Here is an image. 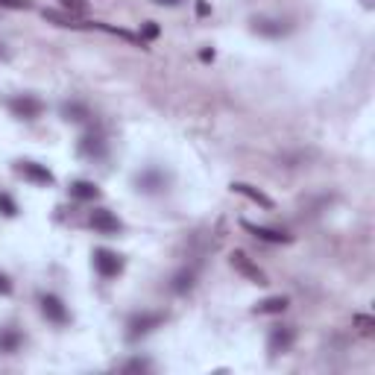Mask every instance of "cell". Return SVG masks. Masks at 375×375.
<instances>
[{
    "mask_svg": "<svg viewBox=\"0 0 375 375\" xmlns=\"http://www.w3.org/2000/svg\"><path fill=\"white\" fill-rule=\"evenodd\" d=\"M79 156H88V159H103L106 156V144L100 135H86L79 138Z\"/></svg>",
    "mask_w": 375,
    "mask_h": 375,
    "instance_id": "cell-13",
    "label": "cell"
},
{
    "mask_svg": "<svg viewBox=\"0 0 375 375\" xmlns=\"http://www.w3.org/2000/svg\"><path fill=\"white\" fill-rule=\"evenodd\" d=\"M71 197L82 200V202L100 200V188H97L94 182H88V179H77V182H71Z\"/></svg>",
    "mask_w": 375,
    "mask_h": 375,
    "instance_id": "cell-14",
    "label": "cell"
},
{
    "mask_svg": "<svg viewBox=\"0 0 375 375\" xmlns=\"http://www.w3.org/2000/svg\"><path fill=\"white\" fill-rule=\"evenodd\" d=\"M229 264L244 276V279L253 282V285H261V287H264V285H270V282H267V273H264L246 253H241V249H234V253L229 255Z\"/></svg>",
    "mask_w": 375,
    "mask_h": 375,
    "instance_id": "cell-1",
    "label": "cell"
},
{
    "mask_svg": "<svg viewBox=\"0 0 375 375\" xmlns=\"http://www.w3.org/2000/svg\"><path fill=\"white\" fill-rule=\"evenodd\" d=\"M253 33L267 35V38H282L287 33V26H285V21H276V18H255L253 21Z\"/></svg>",
    "mask_w": 375,
    "mask_h": 375,
    "instance_id": "cell-11",
    "label": "cell"
},
{
    "mask_svg": "<svg viewBox=\"0 0 375 375\" xmlns=\"http://www.w3.org/2000/svg\"><path fill=\"white\" fill-rule=\"evenodd\" d=\"M147 369H150V360H144V358H135L123 367V372H147Z\"/></svg>",
    "mask_w": 375,
    "mask_h": 375,
    "instance_id": "cell-24",
    "label": "cell"
},
{
    "mask_svg": "<svg viewBox=\"0 0 375 375\" xmlns=\"http://www.w3.org/2000/svg\"><path fill=\"white\" fill-rule=\"evenodd\" d=\"M164 323V314H152V311H144V314H135V317H129V340H138V337H144V335H150L152 328H159Z\"/></svg>",
    "mask_w": 375,
    "mask_h": 375,
    "instance_id": "cell-5",
    "label": "cell"
},
{
    "mask_svg": "<svg viewBox=\"0 0 375 375\" xmlns=\"http://www.w3.org/2000/svg\"><path fill=\"white\" fill-rule=\"evenodd\" d=\"M355 323H358V328H360V335H372V328H375V323H372V317H367V314H358L355 317Z\"/></svg>",
    "mask_w": 375,
    "mask_h": 375,
    "instance_id": "cell-23",
    "label": "cell"
},
{
    "mask_svg": "<svg viewBox=\"0 0 375 375\" xmlns=\"http://www.w3.org/2000/svg\"><path fill=\"white\" fill-rule=\"evenodd\" d=\"M94 270L103 276V279H115V276L123 273V258L118 253H112V249H94Z\"/></svg>",
    "mask_w": 375,
    "mask_h": 375,
    "instance_id": "cell-3",
    "label": "cell"
},
{
    "mask_svg": "<svg viewBox=\"0 0 375 375\" xmlns=\"http://www.w3.org/2000/svg\"><path fill=\"white\" fill-rule=\"evenodd\" d=\"M0 212H3L6 217H15L18 214V205H15V200H12L9 193H0Z\"/></svg>",
    "mask_w": 375,
    "mask_h": 375,
    "instance_id": "cell-22",
    "label": "cell"
},
{
    "mask_svg": "<svg viewBox=\"0 0 375 375\" xmlns=\"http://www.w3.org/2000/svg\"><path fill=\"white\" fill-rule=\"evenodd\" d=\"M59 6L67 12V15H74V18L77 15H88V9H91L88 0H59Z\"/></svg>",
    "mask_w": 375,
    "mask_h": 375,
    "instance_id": "cell-21",
    "label": "cell"
},
{
    "mask_svg": "<svg viewBox=\"0 0 375 375\" xmlns=\"http://www.w3.org/2000/svg\"><path fill=\"white\" fill-rule=\"evenodd\" d=\"M138 35H141L144 41H152V38H159V24H156V21H147V24H144V30L138 33Z\"/></svg>",
    "mask_w": 375,
    "mask_h": 375,
    "instance_id": "cell-25",
    "label": "cell"
},
{
    "mask_svg": "<svg viewBox=\"0 0 375 375\" xmlns=\"http://www.w3.org/2000/svg\"><path fill=\"white\" fill-rule=\"evenodd\" d=\"M62 118H65L67 123H86V120L91 118V112H88L86 103L67 100V103H62Z\"/></svg>",
    "mask_w": 375,
    "mask_h": 375,
    "instance_id": "cell-15",
    "label": "cell"
},
{
    "mask_svg": "<svg viewBox=\"0 0 375 375\" xmlns=\"http://www.w3.org/2000/svg\"><path fill=\"white\" fill-rule=\"evenodd\" d=\"M244 229L249 234H255L258 241H267V244H290L294 238H290L287 232L282 229H270V226H258V223H249V220H244Z\"/></svg>",
    "mask_w": 375,
    "mask_h": 375,
    "instance_id": "cell-9",
    "label": "cell"
},
{
    "mask_svg": "<svg viewBox=\"0 0 375 375\" xmlns=\"http://www.w3.org/2000/svg\"><path fill=\"white\" fill-rule=\"evenodd\" d=\"M0 6H6V9H33V0H0Z\"/></svg>",
    "mask_w": 375,
    "mask_h": 375,
    "instance_id": "cell-26",
    "label": "cell"
},
{
    "mask_svg": "<svg viewBox=\"0 0 375 375\" xmlns=\"http://www.w3.org/2000/svg\"><path fill=\"white\" fill-rule=\"evenodd\" d=\"M294 340H296V335H294V328L290 326H276L273 331H270V340H267V349L273 352V355H279V352H287L290 346H294Z\"/></svg>",
    "mask_w": 375,
    "mask_h": 375,
    "instance_id": "cell-10",
    "label": "cell"
},
{
    "mask_svg": "<svg viewBox=\"0 0 375 375\" xmlns=\"http://www.w3.org/2000/svg\"><path fill=\"white\" fill-rule=\"evenodd\" d=\"M38 305H41V314H45V319H50V323H56V326H67V319H71V314H67L65 302H62L59 296H53V294H41V296H38Z\"/></svg>",
    "mask_w": 375,
    "mask_h": 375,
    "instance_id": "cell-6",
    "label": "cell"
},
{
    "mask_svg": "<svg viewBox=\"0 0 375 375\" xmlns=\"http://www.w3.org/2000/svg\"><path fill=\"white\" fill-rule=\"evenodd\" d=\"M41 15H45V21L56 24V26H74V30H79V26H88V24H77L74 15H62V12H53V9H45Z\"/></svg>",
    "mask_w": 375,
    "mask_h": 375,
    "instance_id": "cell-20",
    "label": "cell"
},
{
    "mask_svg": "<svg viewBox=\"0 0 375 375\" xmlns=\"http://www.w3.org/2000/svg\"><path fill=\"white\" fill-rule=\"evenodd\" d=\"M232 191L241 193V197H246V200H253V202L261 205V208H273V200L267 197V193L258 191V188H253V185H246V182H232Z\"/></svg>",
    "mask_w": 375,
    "mask_h": 375,
    "instance_id": "cell-12",
    "label": "cell"
},
{
    "mask_svg": "<svg viewBox=\"0 0 375 375\" xmlns=\"http://www.w3.org/2000/svg\"><path fill=\"white\" fill-rule=\"evenodd\" d=\"M200 59H202V62H212V59H214V50H202Z\"/></svg>",
    "mask_w": 375,
    "mask_h": 375,
    "instance_id": "cell-29",
    "label": "cell"
},
{
    "mask_svg": "<svg viewBox=\"0 0 375 375\" xmlns=\"http://www.w3.org/2000/svg\"><path fill=\"white\" fill-rule=\"evenodd\" d=\"M193 282H197V273H193V270H179L176 276H173V290H176V294H188V290L193 287Z\"/></svg>",
    "mask_w": 375,
    "mask_h": 375,
    "instance_id": "cell-19",
    "label": "cell"
},
{
    "mask_svg": "<svg viewBox=\"0 0 375 375\" xmlns=\"http://www.w3.org/2000/svg\"><path fill=\"white\" fill-rule=\"evenodd\" d=\"M156 3H159V6H176L179 0H156Z\"/></svg>",
    "mask_w": 375,
    "mask_h": 375,
    "instance_id": "cell-30",
    "label": "cell"
},
{
    "mask_svg": "<svg viewBox=\"0 0 375 375\" xmlns=\"http://www.w3.org/2000/svg\"><path fill=\"white\" fill-rule=\"evenodd\" d=\"M21 343H24V335L18 328H0V352H3V355L18 352Z\"/></svg>",
    "mask_w": 375,
    "mask_h": 375,
    "instance_id": "cell-16",
    "label": "cell"
},
{
    "mask_svg": "<svg viewBox=\"0 0 375 375\" xmlns=\"http://www.w3.org/2000/svg\"><path fill=\"white\" fill-rule=\"evenodd\" d=\"M88 26H94V30H103V33H109V35H118V38L129 41V45H138V47H144V45H147V41H144L141 35H135V33H129V30H120V26H112V24H100V21H94V24H88Z\"/></svg>",
    "mask_w": 375,
    "mask_h": 375,
    "instance_id": "cell-17",
    "label": "cell"
},
{
    "mask_svg": "<svg viewBox=\"0 0 375 375\" xmlns=\"http://www.w3.org/2000/svg\"><path fill=\"white\" fill-rule=\"evenodd\" d=\"M287 305H290L287 296H270V299L258 302L253 311H255V314H285V311H287Z\"/></svg>",
    "mask_w": 375,
    "mask_h": 375,
    "instance_id": "cell-18",
    "label": "cell"
},
{
    "mask_svg": "<svg viewBox=\"0 0 375 375\" xmlns=\"http://www.w3.org/2000/svg\"><path fill=\"white\" fill-rule=\"evenodd\" d=\"M9 294H12V282L6 273H0V296H9Z\"/></svg>",
    "mask_w": 375,
    "mask_h": 375,
    "instance_id": "cell-27",
    "label": "cell"
},
{
    "mask_svg": "<svg viewBox=\"0 0 375 375\" xmlns=\"http://www.w3.org/2000/svg\"><path fill=\"white\" fill-rule=\"evenodd\" d=\"M197 12H200V15H208V12H212V9H208L205 0H200V3H197Z\"/></svg>",
    "mask_w": 375,
    "mask_h": 375,
    "instance_id": "cell-28",
    "label": "cell"
},
{
    "mask_svg": "<svg viewBox=\"0 0 375 375\" xmlns=\"http://www.w3.org/2000/svg\"><path fill=\"white\" fill-rule=\"evenodd\" d=\"M15 173L21 179H26V182H33V185H56V176H53L45 164H38V161H18L15 164Z\"/></svg>",
    "mask_w": 375,
    "mask_h": 375,
    "instance_id": "cell-4",
    "label": "cell"
},
{
    "mask_svg": "<svg viewBox=\"0 0 375 375\" xmlns=\"http://www.w3.org/2000/svg\"><path fill=\"white\" fill-rule=\"evenodd\" d=\"M168 185V176L159 168H144L141 173H135V188L141 193H161Z\"/></svg>",
    "mask_w": 375,
    "mask_h": 375,
    "instance_id": "cell-7",
    "label": "cell"
},
{
    "mask_svg": "<svg viewBox=\"0 0 375 375\" xmlns=\"http://www.w3.org/2000/svg\"><path fill=\"white\" fill-rule=\"evenodd\" d=\"M9 112L21 120H35V118H41V112H45V103L33 94H18L9 100Z\"/></svg>",
    "mask_w": 375,
    "mask_h": 375,
    "instance_id": "cell-2",
    "label": "cell"
},
{
    "mask_svg": "<svg viewBox=\"0 0 375 375\" xmlns=\"http://www.w3.org/2000/svg\"><path fill=\"white\" fill-rule=\"evenodd\" d=\"M88 226L94 232H100V234H118L123 229V223L109 212V208H94V212L88 214Z\"/></svg>",
    "mask_w": 375,
    "mask_h": 375,
    "instance_id": "cell-8",
    "label": "cell"
}]
</instances>
